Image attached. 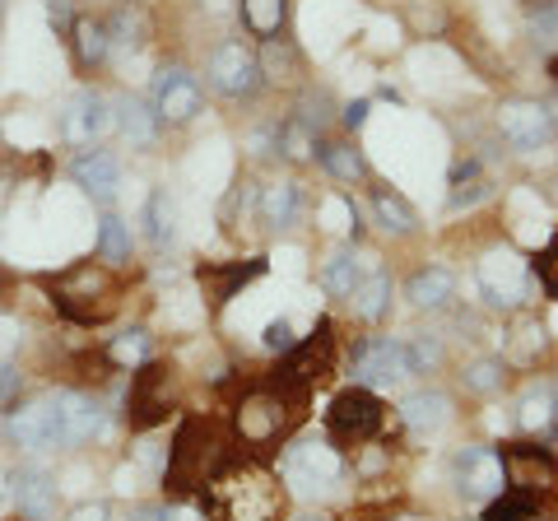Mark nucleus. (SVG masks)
<instances>
[{"mask_svg": "<svg viewBox=\"0 0 558 521\" xmlns=\"http://www.w3.org/2000/svg\"><path fill=\"white\" fill-rule=\"evenodd\" d=\"M284 489L256 461H229L205 484V517L215 521H279Z\"/></svg>", "mask_w": 558, "mask_h": 521, "instance_id": "nucleus-1", "label": "nucleus"}, {"mask_svg": "<svg viewBox=\"0 0 558 521\" xmlns=\"http://www.w3.org/2000/svg\"><path fill=\"white\" fill-rule=\"evenodd\" d=\"M229 443H223V433L215 420H201V414H191V420L178 424L172 433V447H168V465H163V489L168 494H196L205 489L209 480H215L223 465H229Z\"/></svg>", "mask_w": 558, "mask_h": 521, "instance_id": "nucleus-2", "label": "nucleus"}, {"mask_svg": "<svg viewBox=\"0 0 558 521\" xmlns=\"http://www.w3.org/2000/svg\"><path fill=\"white\" fill-rule=\"evenodd\" d=\"M43 284H47L51 307L75 326H102L121 307V284L112 266H102V260H80V266H70L57 280H43Z\"/></svg>", "mask_w": 558, "mask_h": 521, "instance_id": "nucleus-3", "label": "nucleus"}, {"mask_svg": "<svg viewBox=\"0 0 558 521\" xmlns=\"http://www.w3.org/2000/svg\"><path fill=\"white\" fill-rule=\"evenodd\" d=\"M307 401L303 396H289L279 387H256L233 405V433L242 447H275L279 438H289V428L303 420Z\"/></svg>", "mask_w": 558, "mask_h": 521, "instance_id": "nucleus-4", "label": "nucleus"}, {"mask_svg": "<svg viewBox=\"0 0 558 521\" xmlns=\"http://www.w3.org/2000/svg\"><path fill=\"white\" fill-rule=\"evenodd\" d=\"M330 368H336V326H330V317H322L317 331H312L307 340H299L284 359H279V368L270 373V387L307 401V391L317 387L322 377H330Z\"/></svg>", "mask_w": 558, "mask_h": 521, "instance_id": "nucleus-5", "label": "nucleus"}, {"mask_svg": "<svg viewBox=\"0 0 558 521\" xmlns=\"http://www.w3.org/2000/svg\"><path fill=\"white\" fill-rule=\"evenodd\" d=\"M381 420H387V410H381L377 391L373 387H344L336 401L326 410V433L330 443H344V447H359V443H373L381 433Z\"/></svg>", "mask_w": 558, "mask_h": 521, "instance_id": "nucleus-6", "label": "nucleus"}, {"mask_svg": "<svg viewBox=\"0 0 558 521\" xmlns=\"http://www.w3.org/2000/svg\"><path fill=\"white\" fill-rule=\"evenodd\" d=\"M117 126L112 98H102L98 89H75L61 108V141L75 149H94L102 135Z\"/></svg>", "mask_w": 558, "mask_h": 521, "instance_id": "nucleus-7", "label": "nucleus"}, {"mask_svg": "<svg viewBox=\"0 0 558 521\" xmlns=\"http://www.w3.org/2000/svg\"><path fill=\"white\" fill-rule=\"evenodd\" d=\"M168 387H172V368H168V363H154V359L140 363L135 377H131V396H126V424L140 428V433L154 428V424H163L168 405H172Z\"/></svg>", "mask_w": 558, "mask_h": 521, "instance_id": "nucleus-8", "label": "nucleus"}, {"mask_svg": "<svg viewBox=\"0 0 558 521\" xmlns=\"http://www.w3.org/2000/svg\"><path fill=\"white\" fill-rule=\"evenodd\" d=\"M201 80L186 71V65H163L159 80H154V94H149V108L159 117V126H186V121H196L201 112Z\"/></svg>", "mask_w": 558, "mask_h": 521, "instance_id": "nucleus-9", "label": "nucleus"}, {"mask_svg": "<svg viewBox=\"0 0 558 521\" xmlns=\"http://www.w3.org/2000/svg\"><path fill=\"white\" fill-rule=\"evenodd\" d=\"M51 405H57V447H84L108 433V414L89 391L61 387L51 391Z\"/></svg>", "mask_w": 558, "mask_h": 521, "instance_id": "nucleus-10", "label": "nucleus"}, {"mask_svg": "<svg viewBox=\"0 0 558 521\" xmlns=\"http://www.w3.org/2000/svg\"><path fill=\"white\" fill-rule=\"evenodd\" d=\"M414 377V359L405 340H363L354 350V381L359 387H396V381Z\"/></svg>", "mask_w": 558, "mask_h": 521, "instance_id": "nucleus-11", "label": "nucleus"}, {"mask_svg": "<svg viewBox=\"0 0 558 521\" xmlns=\"http://www.w3.org/2000/svg\"><path fill=\"white\" fill-rule=\"evenodd\" d=\"M209 84H215L223 98H256L266 75H260V61H256L252 47L219 43L215 57H209Z\"/></svg>", "mask_w": 558, "mask_h": 521, "instance_id": "nucleus-12", "label": "nucleus"}, {"mask_svg": "<svg viewBox=\"0 0 558 521\" xmlns=\"http://www.w3.org/2000/svg\"><path fill=\"white\" fill-rule=\"evenodd\" d=\"M451 475H457V494L470 502H488L508 489V475H502V457L494 447H461L457 461H451Z\"/></svg>", "mask_w": 558, "mask_h": 521, "instance_id": "nucleus-13", "label": "nucleus"}, {"mask_svg": "<svg viewBox=\"0 0 558 521\" xmlns=\"http://www.w3.org/2000/svg\"><path fill=\"white\" fill-rule=\"evenodd\" d=\"M498 135L508 141L517 154H531L539 145H549L554 135V112L545 102H531V98H512L498 108Z\"/></svg>", "mask_w": 558, "mask_h": 521, "instance_id": "nucleus-14", "label": "nucleus"}, {"mask_svg": "<svg viewBox=\"0 0 558 521\" xmlns=\"http://www.w3.org/2000/svg\"><path fill=\"white\" fill-rule=\"evenodd\" d=\"M480 293L494 307H521L526 303V293H531V270H526V260H517L508 247L502 252H488L480 260Z\"/></svg>", "mask_w": 558, "mask_h": 521, "instance_id": "nucleus-15", "label": "nucleus"}, {"mask_svg": "<svg viewBox=\"0 0 558 521\" xmlns=\"http://www.w3.org/2000/svg\"><path fill=\"white\" fill-rule=\"evenodd\" d=\"M502 457V475H508V489H521V494H549L558 484V457L545 447H526V443H512L498 451Z\"/></svg>", "mask_w": 558, "mask_h": 521, "instance_id": "nucleus-16", "label": "nucleus"}, {"mask_svg": "<svg viewBox=\"0 0 558 521\" xmlns=\"http://www.w3.org/2000/svg\"><path fill=\"white\" fill-rule=\"evenodd\" d=\"M5 433H10L14 447L33 451V457L57 447V405H51V396H38V401L5 410Z\"/></svg>", "mask_w": 558, "mask_h": 521, "instance_id": "nucleus-17", "label": "nucleus"}, {"mask_svg": "<svg viewBox=\"0 0 558 521\" xmlns=\"http://www.w3.org/2000/svg\"><path fill=\"white\" fill-rule=\"evenodd\" d=\"M10 494H14V502H20L24 521H57V512H61L57 480H51V471H43L38 461L10 471Z\"/></svg>", "mask_w": 558, "mask_h": 521, "instance_id": "nucleus-18", "label": "nucleus"}, {"mask_svg": "<svg viewBox=\"0 0 558 521\" xmlns=\"http://www.w3.org/2000/svg\"><path fill=\"white\" fill-rule=\"evenodd\" d=\"M260 275H266V260L252 256V260H205V266L196 270V280H201V293H205L209 312H223L233 293L242 284L260 280Z\"/></svg>", "mask_w": 558, "mask_h": 521, "instance_id": "nucleus-19", "label": "nucleus"}, {"mask_svg": "<svg viewBox=\"0 0 558 521\" xmlns=\"http://www.w3.org/2000/svg\"><path fill=\"white\" fill-rule=\"evenodd\" d=\"M70 178H75V186L84 191V196H89L94 205H102V210H108V205L117 201V191H121V159L112 149H84L75 163H70Z\"/></svg>", "mask_w": 558, "mask_h": 521, "instance_id": "nucleus-20", "label": "nucleus"}, {"mask_svg": "<svg viewBox=\"0 0 558 521\" xmlns=\"http://www.w3.org/2000/svg\"><path fill=\"white\" fill-rule=\"evenodd\" d=\"M284 475L299 480V484H330L344 475V461L336 447H322V443H293L284 451Z\"/></svg>", "mask_w": 558, "mask_h": 521, "instance_id": "nucleus-21", "label": "nucleus"}, {"mask_svg": "<svg viewBox=\"0 0 558 521\" xmlns=\"http://www.w3.org/2000/svg\"><path fill=\"white\" fill-rule=\"evenodd\" d=\"M303 215V191L299 182H270L256 191V219L266 229H293Z\"/></svg>", "mask_w": 558, "mask_h": 521, "instance_id": "nucleus-22", "label": "nucleus"}, {"mask_svg": "<svg viewBox=\"0 0 558 521\" xmlns=\"http://www.w3.org/2000/svg\"><path fill=\"white\" fill-rule=\"evenodd\" d=\"M400 424L418 438H428V433H442L451 424V396L442 391H414L405 396V405H400Z\"/></svg>", "mask_w": 558, "mask_h": 521, "instance_id": "nucleus-23", "label": "nucleus"}, {"mask_svg": "<svg viewBox=\"0 0 558 521\" xmlns=\"http://www.w3.org/2000/svg\"><path fill=\"white\" fill-rule=\"evenodd\" d=\"M70 51H75V65L80 71H98V65L112 61V33H108V20H75V28H70Z\"/></svg>", "mask_w": 558, "mask_h": 521, "instance_id": "nucleus-24", "label": "nucleus"}, {"mask_svg": "<svg viewBox=\"0 0 558 521\" xmlns=\"http://www.w3.org/2000/svg\"><path fill=\"white\" fill-rule=\"evenodd\" d=\"M405 299H410L418 312H442L451 299H457V275L442 270V266L414 270L410 284H405Z\"/></svg>", "mask_w": 558, "mask_h": 521, "instance_id": "nucleus-25", "label": "nucleus"}, {"mask_svg": "<svg viewBox=\"0 0 558 521\" xmlns=\"http://www.w3.org/2000/svg\"><path fill=\"white\" fill-rule=\"evenodd\" d=\"M112 112H117V131L126 135L131 149H149L154 141H159V117H154V108H149L145 98L126 94V98L112 102Z\"/></svg>", "mask_w": 558, "mask_h": 521, "instance_id": "nucleus-26", "label": "nucleus"}, {"mask_svg": "<svg viewBox=\"0 0 558 521\" xmlns=\"http://www.w3.org/2000/svg\"><path fill=\"white\" fill-rule=\"evenodd\" d=\"M391 293H396L391 275L377 270V266H368V275H363V280L349 289V307H354L359 322H381V317L391 312Z\"/></svg>", "mask_w": 558, "mask_h": 521, "instance_id": "nucleus-27", "label": "nucleus"}, {"mask_svg": "<svg viewBox=\"0 0 558 521\" xmlns=\"http://www.w3.org/2000/svg\"><path fill=\"white\" fill-rule=\"evenodd\" d=\"M135 256V238H131V223L121 219V215H102L98 219V260L102 266H126V260Z\"/></svg>", "mask_w": 558, "mask_h": 521, "instance_id": "nucleus-28", "label": "nucleus"}, {"mask_svg": "<svg viewBox=\"0 0 558 521\" xmlns=\"http://www.w3.org/2000/svg\"><path fill=\"white\" fill-rule=\"evenodd\" d=\"M238 14H242V24H247L252 38L266 43V38H279V33H284V24H289V0H242Z\"/></svg>", "mask_w": 558, "mask_h": 521, "instance_id": "nucleus-29", "label": "nucleus"}, {"mask_svg": "<svg viewBox=\"0 0 558 521\" xmlns=\"http://www.w3.org/2000/svg\"><path fill=\"white\" fill-rule=\"evenodd\" d=\"M373 215H377L381 229L396 233V238H410V233L418 229L414 205L400 196V191H387V186H377V191H373Z\"/></svg>", "mask_w": 558, "mask_h": 521, "instance_id": "nucleus-30", "label": "nucleus"}, {"mask_svg": "<svg viewBox=\"0 0 558 521\" xmlns=\"http://www.w3.org/2000/svg\"><path fill=\"white\" fill-rule=\"evenodd\" d=\"M317 163L336 182H363V178H368V163H363V154L349 141H322L317 145Z\"/></svg>", "mask_w": 558, "mask_h": 521, "instance_id": "nucleus-31", "label": "nucleus"}, {"mask_svg": "<svg viewBox=\"0 0 558 521\" xmlns=\"http://www.w3.org/2000/svg\"><path fill=\"white\" fill-rule=\"evenodd\" d=\"M517 424L526 433H549L558 424V396L554 387H531L526 396L517 401Z\"/></svg>", "mask_w": 558, "mask_h": 521, "instance_id": "nucleus-32", "label": "nucleus"}, {"mask_svg": "<svg viewBox=\"0 0 558 521\" xmlns=\"http://www.w3.org/2000/svg\"><path fill=\"white\" fill-rule=\"evenodd\" d=\"M108 33H112V51H140L149 43V20L145 10L135 5V0H126L112 20H108Z\"/></svg>", "mask_w": 558, "mask_h": 521, "instance_id": "nucleus-33", "label": "nucleus"}, {"mask_svg": "<svg viewBox=\"0 0 558 521\" xmlns=\"http://www.w3.org/2000/svg\"><path fill=\"white\" fill-rule=\"evenodd\" d=\"M488 191H494V186H488L480 159H465V163L451 168V196H447L451 210H470V205H480Z\"/></svg>", "mask_w": 558, "mask_h": 521, "instance_id": "nucleus-34", "label": "nucleus"}, {"mask_svg": "<svg viewBox=\"0 0 558 521\" xmlns=\"http://www.w3.org/2000/svg\"><path fill=\"white\" fill-rule=\"evenodd\" d=\"M275 149L284 154L289 163H307V159H317V131H312L303 117H289L284 126L275 131Z\"/></svg>", "mask_w": 558, "mask_h": 521, "instance_id": "nucleus-35", "label": "nucleus"}, {"mask_svg": "<svg viewBox=\"0 0 558 521\" xmlns=\"http://www.w3.org/2000/svg\"><path fill=\"white\" fill-rule=\"evenodd\" d=\"M145 223H149V242L154 247H168L178 238V201L168 196V186H159L145 205Z\"/></svg>", "mask_w": 558, "mask_h": 521, "instance_id": "nucleus-36", "label": "nucleus"}, {"mask_svg": "<svg viewBox=\"0 0 558 521\" xmlns=\"http://www.w3.org/2000/svg\"><path fill=\"white\" fill-rule=\"evenodd\" d=\"M484 521H539V498L521 489H502L484 502Z\"/></svg>", "mask_w": 558, "mask_h": 521, "instance_id": "nucleus-37", "label": "nucleus"}, {"mask_svg": "<svg viewBox=\"0 0 558 521\" xmlns=\"http://www.w3.org/2000/svg\"><path fill=\"white\" fill-rule=\"evenodd\" d=\"M359 280H363V260L349 252V247L336 252V256H330L326 266H322V289L336 293V299H349V289H354Z\"/></svg>", "mask_w": 558, "mask_h": 521, "instance_id": "nucleus-38", "label": "nucleus"}, {"mask_svg": "<svg viewBox=\"0 0 558 521\" xmlns=\"http://www.w3.org/2000/svg\"><path fill=\"white\" fill-rule=\"evenodd\" d=\"M256 61H260V75L266 80H293L299 75V47H293L289 38H266Z\"/></svg>", "mask_w": 558, "mask_h": 521, "instance_id": "nucleus-39", "label": "nucleus"}, {"mask_svg": "<svg viewBox=\"0 0 558 521\" xmlns=\"http://www.w3.org/2000/svg\"><path fill=\"white\" fill-rule=\"evenodd\" d=\"M149 331L145 326H131V331H121L112 344H108V359L117 363V368H140V363L149 359Z\"/></svg>", "mask_w": 558, "mask_h": 521, "instance_id": "nucleus-40", "label": "nucleus"}, {"mask_svg": "<svg viewBox=\"0 0 558 521\" xmlns=\"http://www.w3.org/2000/svg\"><path fill=\"white\" fill-rule=\"evenodd\" d=\"M461 377H465V391L494 396V391H502V381H508V363H502V359H475Z\"/></svg>", "mask_w": 558, "mask_h": 521, "instance_id": "nucleus-41", "label": "nucleus"}, {"mask_svg": "<svg viewBox=\"0 0 558 521\" xmlns=\"http://www.w3.org/2000/svg\"><path fill=\"white\" fill-rule=\"evenodd\" d=\"M526 24L539 47H558V0H531Z\"/></svg>", "mask_w": 558, "mask_h": 521, "instance_id": "nucleus-42", "label": "nucleus"}, {"mask_svg": "<svg viewBox=\"0 0 558 521\" xmlns=\"http://www.w3.org/2000/svg\"><path fill=\"white\" fill-rule=\"evenodd\" d=\"M20 391H24V373H20V363H0V410H14L20 405Z\"/></svg>", "mask_w": 558, "mask_h": 521, "instance_id": "nucleus-43", "label": "nucleus"}, {"mask_svg": "<svg viewBox=\"0 0 558 521\" xmlns=\"http://www.w3.org/2000/svg\"><path fill=\"white\" fill-rule=\"evenodd\" d=\"M260 344H266L270 354L284 359V354L293 350V344H299V336H293V326H289L284 317H279V322H270V326H266V336H260Z\"/></svg>", "mask_w": 558, "mask_h": 521, "instance_id": "nucleus-44", "label": "nucleus"}, {"mask_svg": "<svg viewBox=\"0 0 558 521\" xmlns=\"http://www.w3.org/2000/svg\"><path fill=\"white\" fill-rule=\"evenodd\" d=\"M531 270L539 275V284H545V289L554 293V299H558V242H549V247L531 260Z\"/></svg>", "mask_w": 558, "mask_h": 521, "instance_id": "nucleus-45", "label": "nucleus"}, {"mask_svg": "<svg viewBox=\"0 0 558 521\" xmlns=\"http://www.w3.org/2000/svg\"><path fill=\"white\" fill-rule=\"evenodd\" d=\"M410 359H414V373H428L433 363H442V344H438V336H418V340L410 344Z\"/></svg>", "mask_w": 558, "mask_h": 521, "instance_id": "nucleus-46", "label": "nucleus"}, {"mask_svg": "<svg viewBox=\"0 0 558 521\" xmlns=\"http://www.w3.org/2000/svg\"><path fill=\"white\" fill-rule=\"evenodd\" d=\"M47 24L57 38H70V28H75V0H47Z\"/></svg>", "mask_w": 558, "mask_h": 521, "instance_id": "nucleus-47", "label": "nucleus"}, {"mask_svg": "<svg viewBox=\"0 0 558 521\" xmlns=\"http://www.w3.org/2000/svg\"><path fill=\"white\" fill-rule=\"evenodd\" d=\"M410 20H414V28H433V33H442L447 14H442L438 0H414V5H410Z\"/></svg>", "mask_w": 558, "mask_h": 521, "instance_id": "nucleus-48", "label": "nucleus"}, {"mask_svg": "<svg viewBox=\"0 0 558 521\" xmlns=\"http://www.w3.org/2000/svg\"><path fill=\"white\" fill-rule=\"evenodd\" d=\"M65 521H112V512H108V502H80Z\"/></svg>", "mask_w": 558, "mask_h": 521, "instance_id": "nucleus-49", "label": "nucleus"}, {"mask_svg": "<svg viewBox=\"0 0 558 521\" xmlns=\"http://www.w3.org/2000/svg\"><path fill=\"white\" fill-rule=\"evenodd\" d=\"M368 112H373V102H368V98L349 102V108H344V126H349V131H359L363 121H368Z\"/></svg>", "mask_w": 558, "mask_h": 521, "instance_id": "nucleus-50", "label": "nucleus"}, {"mask_svg": "<svg viewBox=\"0 0 558 521\" xmlns=\"http://www.w3.org/2000/svg\"><path fill=\"white\" fill-rule=\"evenodd\" d=\"M163 521H209V517H205V508H186L182 502V508H163Z\"/></svg>", "mask_w": 558, "mask_h": 521, "instance_id": "nucleus-51", "label": "nucleus"}, {"mask_svg": "<svg viewBox=\"0 0 558 521\" xmlns=\"http://www.w3.org/2000/svg\"><path fill=\"white\" fill-rule=\"evenodd\" d=\"M131 521H163V508H135Z\"/></svg>", "mask_w": 558, "mask_h": 521, "instance_id": "nucleus-52", "label": "nucleus"}, {"mask_svg": "<svg viewBox=\"0 0 558 521\" xmlns=\"http://www.w3.org/2000/svg\"><path fill=\"white\" fill-rule=\"evenodd\" d=\"M5 498H10V475L0 471V502H5Z\"/></svg>", "mask_w": 558, "mask_h": 521, "instance_id": "nucleus-53", "label": "nucleus"}, {"mask_svg": "<svg viewBox=\"0 0 558 521\" xmlns=\"http://www.w3.org/2000/svg\"><path fill=\"white\" fill-rule=\"evenodd\" d=\"M549 201H554V205H558V178H554V182H549Z\"/></svg>", "mask_w": 558, "mask_h": 521, "instance_id": "nucleus-54", "label": "nucleus"}, {"mask_svg": "<svg viewBox=\"0 0 558 521\" xmlns=\"http://www.w3.org/2000/svg\"><path fill=\"white\" fill-rule=\"evenodd\" d=\"M549 75H554V84H558V57H554V61H549Z\"/></svg>", "mask_w": 558, "mask_h": 521, "instance_id": "nucleus-55", "label": "nucleus"}, {"mask_svg": "<svg viewBox=\"0 0 558 521\" xmlns=\"http://www.w3.org/2000/svg\"><path fill=\"white\" fill-rule=\"evenodd\" d=\"M201 5H215V10H219V5H223V0H201Z\"/></svg>", "mask_w": 558, "mask_h": 521, "instance_id": "nucleus-56", "label": "nucleus"}, {"mask_svg": "<svg viewBox=\"0 0 558 521\" xmlns=\"http://www.w3.org/2000/svg\"><path fill=\"white\" fill-rule=\"evenodd\" d=\"M299 521H326V517H299Z\"/></svg>", "mask_w": 558, "mask_h": 521, "instance_id": "nucleus-57", "label": "nucleus"}, {"mask_svg": "<svg viewBox=\"0 0 558 521\" xmlns=\"http://www.w3.org/2000/svg\"><path fill=\"white\" fill-rule=\"evenodd\" d=\"M0 20H5V0H0Z\"/></svg>", "mask_w": 558, "mask_h": 521, "instance_id": "nucleus-58", "label": "nucleus"}]
</instances>
